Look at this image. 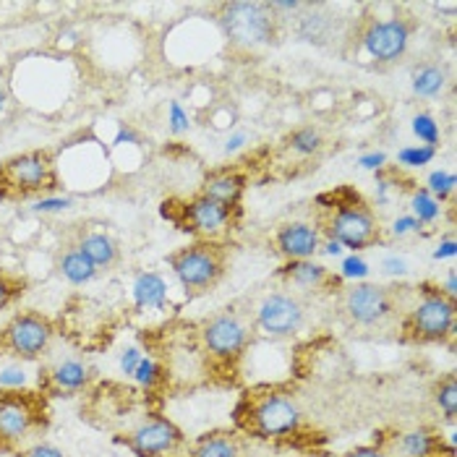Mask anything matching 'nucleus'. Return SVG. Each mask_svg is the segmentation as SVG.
Segmentation results:
<instances>
[{
  "mask_svg": "<svg viewBox=\"0 0 457 457\" xmlns=\"http://www.w3.org/2000/svg\"><path fill=\"white\" fill-rule=\"evenodd\" d=\"M298 457H335L332 453H327V450H309V453H301Z\"/></svg>",
  "mask_w": 457,
  "mask_h": 457,
  "instance_id": "c85d7f7f",
  "label": "nucleus"
},
{
  "mask_svg": "<svg viewBox=\"0 0 457 457\" xmlns=\"http://www.w3.org/2000/svg\"><path fill=\"white\" fill-rule=\"evenodd\" d=\"M61 236L69 238L71 244L95 264V270L100 275L115 272L123 264V248L118 244V238L112 233H107L103 225L92 222V220L71 222Z\"/></svg>",
  "mask_w": 457,
  "mask_h": 457,
  "instance_id": "f3484780",
  "label": "nucleus"
},
{
  "mask_svg": "<svg viewBox=\"0 0 457 457\" xmlns=\"http://www.w3.org/2000/svg\"><path fill=\"white\" fill-rule=\"evenodd\" d=\"M53 423L50 400L37 387H0V453L16 455Z\"/></svg>",
  "mask_w": 457,
  "mask_h": 457,
  "instance_id": "0eeeda50",
  "label": "nucleus"
},
{
  "mask_svg": "<svg viewBox=\"0 0 457 457\" xmlns=\"http://www.w3.org/2000/svg\"><path fill=\"white\" fill-rule=\"evenodd\" d=\"M321 233L314 222H301L290 220L275 228L272 233V248L282 262H301V259H314L321 246Z\"/></svg>",
  "mask_w": 457,
  "mask_h": 457,
  "instance_id": "6ab92c4d",
  "label": "nucleus"
},
{
  "mask_svg": "<svg viewBox=\"0 0 457 457\" xmlns=\"http://www.w3.org/2000/svg\"><path fill=\"white\" fill-rule=\"evenodd\" d=\"M5 105H8V89H5V87L0 84V112L5 110Z\"/></svg>",
  "mask_w": 457,
  "mask_h": 457,
  "instance_id": "c756f323",
  "label": "nucleus"
},
{
  "mask_svg": "<svg viewBox=\"0 0 457 457\" xmlns=\"http://www.w3.org/2000/svg\"><path fill=\"white\" fill-rule=\"evenodd\" d=\"M413 29L416 24L411 21V16L403 13L363 16V21L355 27V39L377 66H392L405 58Z\"/></svg>",
  "mask_w": 457,
  "mask_h": 457,
  "instance_id": "ddd939ff",
  "label": "nucleus"
},
{
  "mask_svg": "<svg viewBox=\"0 0 457 457\" xmlns=\"http://www.w3.org/2000/svg\"><path fill=\"white\" fill-rule=\"evenodd\" d=\"M97 369L79 358V355H58V358H45L39 371H37V389L53 403L61 397H76L84 395L95 385Z\"/></svg>",
  "mask_w": 457,
  "mask_h": 457,
  "instance_id": "dca6fc26",
  "label": "nucleus"
},
{
  "mask_svg": "<svg viewBox=\"0 0 457 457\" xmlns=\"http://www.w3.org/2000/svg\"><path fill=\"white\" fill-rule=\"evenodd\" d=\"M335 457H387L374 442H369V445H355L351 450H345V453H340V455Z\"/></svg>",
  "mask_w": 457,
  "mask_h": 457,
  "instance_id": "cd10ccee",
  "label": "nucleus"
},
{
  "mask_svg": "<svg viewBox=\"0 0 457 457\" xmlns=\"http://www.w3.org/2000/svg\"><path fill=\"white\" fill-rule=\"evenodd\" d=\"M58 337L55 321L37 312V309H21L0 324V358L13 361H45L53 343Z\"/></svg>",
  "mask_w": 457,
  "mask_h": 457,
  "instance_id": "9b49d317",
  "label": "nucleus"
},
{
  "mask_svg": "<svg viewBox=\"0 0 457 457\" xmlns=\"http://www.w3.org/2000/svg\"><path fill=\"white\" fill-rule=\"evenodd\" d=\"M115 439L137 457H183L188 447L180 426L162 413H144Z\"/></svg>",
  "mask_w": 457,
  "mask_h": 457,
  "instance_id": "4468645a",
  "label": "nucleus"
},
{
  "mask_svg": "<svg viewBox=\"0 0 457 457\" xmlns=\"http://www.w3.org/2000/svg\"><path fill=\"white\" fill-rule=\"evenodd\" d=\"M314 225L321 238L353 251H369L385 244V225L374 204L353 186H337L321 194L314 207Z\"/></svg>",
  "mask_w": 457,
  "mask_h": 457,
  "instance_id": "f03ea898",
  "label": "nucleus"
},
{
  "mask_svg": "<svg viewBox=\"0 0 457 457\" xmlns=\"http://www.w3.org/2000/svg\"><path fill=\"white\" fill-rule=\"evenodd\" d=\"M327 146L324 134L317 126H298L293 129L285 139H282V149L298 160H309V157H319Z\"/></svg>",
  "mask_w": 457,
  "mask_h": 457,
  "instance_id": "b1692460",
  "label": "nucleus"
},
{
  "mask_svg": "<svg viewBox=\"0 0 457 457\" xmlns=\"http://www.w3.org/2000/svg\"><path fill=\"white\" fill-rule=\"evenodd\" d=\"M61 188L55 149L37 146L0 160V202L27 204L47 199Z\"/></svg>",
  "mask_w": 457,
  "mask_h": 457,
  "instance_id": "423d86ee",
  "label": "nucleus"
},
{
  "mask_svg": "<svg viewBox=\"0 0 457 457\" xmlns=\"http://www.w3.org/2000/svg\"><path fill=\"white\" fill-rule=\"evenodd\" d=\"M233 428L248 442L293 445L309 431V416L293 387L253 385L244 389L233 405Z\"/></svg>",
  "mask_w": 457,
  "mask_h": 457,
  "instance_id": "f257e3e1",
  "label": "nucleus"
},
{
  "mask_svg": "<svg viewBox=\"0 0 457 457\" xmlns=\"http://www.w3.org/2000/svg\"><path fill=\"white\" fill-rule=\"evenodd\" d=\"M312 301L314 298H306L285 285L280 290H270L251 314L253 332L267 340H293L303 335L312 321Z\"/></svg>",
  "mask_w": 457,
  "mask_h": 457,
  "instance_id": "f8f14e48",
  "label": "nucleus"
},
{
  "mask_svg": "<svg viewBox=\"0 0 457 457\" xmlns=\"http://www.w3.org/2000/svg\"><path fill=\"white\" fill-rule=\"evenodd\" d=\"M447 84V73L442 66H434V63H426L421 69H416L413 73V92L421 95V97H436L442 95Z\"/></svg>",
  "mask_w": 457,
  "mask_h": 457,
  "instance_id": "a878e982",
  "label": "nucleus"
},
{
  "mask_svg": "<svg viewBox=\"0 0 457 457\" xmlns=\"http://www.w3.org/2000/svg\"><path fill=\"white\" fill-rule=\"evenodd\" d=\"M183 457H248V439L236 428H210L188 442Z\"/></svg>",
  "mask_w": 457,
  "mask_h": 457,
  "instance_id": "412c9836",
  "label": "nucleus"
},
{
  "mask_svg": "<svg viewBox=\"0 0 457 457\" xmlns=\"http://www.w3.org/2000/svg\"><path fill=\"white\" fill-rule=\"evenodd\" d=\"M455 298L436 282L411 287L397 337L408 345H445L455 337Z\"/></svg>",
  "mask_w": 457,
  "mask_h": 457,
  "instance_id": "20e7f679",
  "label": "nucleus"
},
{
  "mask_svg": "<svg viewBox=\"0 0 457 457\" xmlns=\"http://www.w3.org/2000/svg\"><path fill=\"white\" fill-rule=\"evenodd\" d=\"M162 214L180 233L191 236L194 241L228 244V238L241 228L244 207H228L217 199L194 191L191 196H173L162 202Z\"/></svg>",
  "mask_w": 457,
  "mask_h": 457,
  "instance_id": "1a4fd4ad",
  "label": "nucleus"
},
{
  "mask_svg": "<svg viewBox=\"0 0 457 457\" xmlns=\"http://www.w3.org/2000/svg\"><path fill=\"white\" fill-rule=\"evenodd\" d=\"M217 24L228 45L238 53L275 47L285 32V16L275 3H222L217 5Z\"/></svg>",
  "mask_w": 457,
  "mask_h": 457,
  "instance_id": "6e6552de",
  "label": "nucleus"
},
{
  "mask_svg": "<svg viewBox=\"0 0 457 457\" xmlns=\"http://www.w3.org/2000/svg\"><path fill=\"white\" fill-rule=\"evenodd\" d=\"M275 280H280L285 287L306 298H335L345 285V280L335 270L319 264L314 259L282 262V267L275 272Z\"/></svg>",
  "mask_w": 457,
  "mask_h": 457,
  "instance_id": "a211bd4d",
  "label": "nucleus"
},
{
  "mask_svg": "<svg viewBox=\"0 0 457 457\" xmlns=\"http://www.w3.org/2000/svg\"><path fill=\"white\" fill-rule=\"evenodd\" d=\"M411 287L397 285H377V282H355L343 285V290L332 298L337 319L353 335L377 337L400 327Z\"/></svg>",
  "mask_w": 457,
  "mask_h": 457,
  "instance_id": "7ed1b4c3",
  "label": "nucleus"
},
{
  "mask_svg": "<svg viewBox=\"0 0 457 457\" xmlns=\"http://www.w3.org/2000/svg\"><path fill=\"white\" fill-rule=\"evenodd\" d=\"M428 400L434 413L439 416V421L447 426H455L457 421V374L455 371H445L439 374L431 387H428Z\"/></svg>",
  "mask_w": 457,
  "mask_h": 457,
  "instance_id": "5701e85b",
  "label": "nucleus"
},
{
  "mask_svg": "<svg viewBox=\"0 0 457 457\" xmlns=\"http://www.w3.org/2000/svg\"><path fill=\"white\" fill-rule=\"evenodd\" d=\"M371 442L387 457H455L442 428L431 423L379 428Z\"/></svg>",
  "mask_w": 457,
  "mask_h": 457,
  "instance_id": "2eb2a0df",
  "label": "nucleus"
},
{
  "mask_svg": "<svg viewBox=\"0 0 457 457\" xmlns=\"http://www.w3.org/2000/svg\"><path fill=\"white\" fill-rule=\"evenodd\" d=\"M13 457H69L61 447H55V445H50V442H35V445H29V447H24V450H19Z\"/></svg>",
  "mask_w": 457,
  "mask_h": 457,
  "instance_id": "bb28decb",
  "label": "nucleus"
},
{
  "mask_svg": "<svg viewBox=\"0 0 457 457\" xmlns=\"http://www.w3.org/2000/svg\"><path fill=\"white\" fill-rule=\"evenodd\" d=\"M53 270L58 278H63L71 285H84V282L100 278V272L95 270V264L71 244L69 238L61 236L58 246L53 251Z\"/></svg>",
  "mask_w": 457,
  "mask_h": 457,
  "instance_id": "4be33fe9",
  "label": "nucleus"
},
{
  "mask_svg": "<svg viewBox=\"0 0 457 457\" xmlns=\"http://www.w3.org/2000/svg\"><path fill=\"white\" fill-rule=\"evenodd\" d=\"M251 340H253V321L251 314L241 312L238 306H225L196 324L199 353L217 374H236L241 361L246 358Z\"/></svg>",
  "mask_w": 457,
  "mask_h": 457,
  "instance_id": "39448f33",
  "label": "nucleus"
},
{
  "mask_svg": "<svg viewBox=\"0 0 457 457\" xmlns=\"http://www.w3.org/2000/svg\"><path fill=\"white\" fill-rule=\"evenodd\" d=\"M248 188V176L244 168L238 165H222V168H212L204 173L199 183V194L217 199L228 207H241L244 204V194Z\"/></svg>",
  "mask_w": 457,
  "mask_h": 457,
  "instance_id": "aec40b11",
  "label": "nucleus"
},
{
  "mask_svg": "<svg viewBox=\"0 0 457 457\" xmlns=\"http://www.w3.org/2000/svg\"><path fill=\"white\" fill-rule=\"evenodd\" d=\"M168 267L188 298H204L225 280L230 267V246L220 241H191L168 253Z\"/></svg>",
  "mask_w": 457,
  "mask_h": 457,
  "instance_id": "9d476101",
  "label": "nucleus"
},
{
  "mask_svg": "<svg viewBox=\"0 0 457 457\" xmlns=\"http://www.w3.org/2000/svg\"><path fill=\"white\" fill-rule=\"evenodd\" d=\"M27 290H29L27 275L13 272V270H8V267L0 264V314L8 312L11 306H16Z\"/></svg>",
  "mask_w": 457,
  "mask_h": 457,
  "instance_id": "393cba45",
  "label": "nucleus"
}]
</instances>
